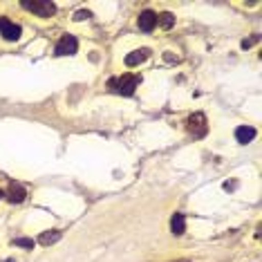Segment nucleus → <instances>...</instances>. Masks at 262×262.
<instances>
[{
    "mask_svg": "<svg viewBox=\"0 0 262 262\" xmlns=\"http://www.w3.org/2000/svg\"><path fill=\"white\" fill-rule=\"evenodd\" d=\"M139 76L137 74H121V76H115V79L108 81V88L110 92L115 94H123V97H130V94H135V90L139 88Z\"/></svg>",
    "mask_w": 262,
    "mask_h": 262,
    "instance_id": "f257e3e1",
    "label": "nucleus"
},
{
    "mask_svg": "<svg viewBox=\"0 0 262 262\" xmlns=\"http://www.w3.org/2000/svg\"><path fill=\"white\" fill-rule=\"evenodd\" d=\"M23 5V9H27V11H32V14H36L40 16V18H50V16H54V3H45V0H25V3H20Z\"/></svg>",
    "mask_w": 262,
    "mask_h": 262,
    "instance_id": "f03ea898",
    "label": "nucleus"
},
{
    "mask_svg": "<svg viewBox=\"0 0 262 262\" xmlns=\"http://www.w3.org/2000/svg\"><path fill=\"white\" fill-rule=\"evenodd\" d=\"M79 50V40H76L72 34H65V36L56 43V56H70V54H74V52Z\"/></svg>",
    "mask_w": 262,
    "mask_h": 262,
    "instance_id": "7ed1b4c3",
    "label": "nucleus"
},
{
    "mask_svg": "<svg viewBox=\"0 0 262 262\" xmlns=\"http://www.w3.org/2000/svg\"><path fill=\"white\" fill-rule=\"evenodd\" d=\"M20 32V25H14L9 18H0V34H3L5 40H18Z\"/></svg>",
    "mask_w": 262,
    "mask_h": 262,
    "instance_id": "20e7f679",
    "label": "nucleus"
},
{
    "mask_svg": "<svg viewBox=\"0 0 262 262\" xmlns=\"http://www.w3.org/2000/svg\"><path fill=\"white\" fill-rule=\"evenodd\" d=\"M188 130L193 133V137H204L206 135V117L198 112L188 119Z\"/></svg>",
    "mask_w": 262,
    "mask_h": 262,
    "instance_id": "39448f33",
    "label": "nucleus"
},
{
    "mask_svg": "<svg viewBox=\"0 0 262 262\" xmlns=\"http://www.w3.org/2000/svg\"><path fill=\"white\" fill-rule=\"evenodd\" d=\"M155 27H157V14L150 11V9L141 11L139 14V29L141 32H152Z\"/></svg>",
    "mask_w": 262,
    "mask_h": 262,
    "instance_id": "423d86ee",
    "label": "nucleus"
},
{
    "mask_svg": "<svg viewBox=\"0 0 262 262\" xmlns=\"http://www.w3.org/2000/svg\"><path fill=\"white\" fill-rule=\"evenodd\" d=\"M148 56H150V50H146V47H144V50H137V52H133V54H128V56H126V65H128V68L141 65Z\"/></svg>",
    "mask_w": 262,
    "mask_h": 262,
    "instance_id": "0eeeda50",
    "label": "nucleus"
},
{
    "mask_svg": "<svg viewBox=\"0 0 262 262\" xmlns=\"http://www.w3.org/2000/svg\"><path fill=\"white\" fill-rule=\"evenodd\" d=\"M25 198H27V190L23 188L20 184H11V188H9V193H7V200L11 202V204H20Z\"/></svg>",
    "mask_w": 262,
    "mask_h": 262,
    "instance_id": "6e6552de",
    "label": "nucleus"
},
{
    "mask_svg": "<svg viewBox=\"0 0 262 262\" xmlns=\"http://www.w3.org/2000/svg\"><path fill=\"white\" fill-rule=\"evenodd\" d=\"M253 137H255V128L251 126H240L235 130V139L240 144H249V141H253Z\"/></svg>",
    "mask_w": 262,
    "mask_h": 262,
    "instance_id": "1a4fd4ad",
    "label": "nucleus"
},
{
    "mask_svg": "<svg viewBox=\"0 0 262 262\" xmlns=\"http://www.w3.org/2000/svg\"><path fill=\"white\" fill-rule=\"evenodd\" d=\"M170 231L175 235H182L184 231H186V220H184L182 213H175V215L170 217Z\"/></svg>",
    "mask_w": 262,
    "mask_h": 262,
    "instance_id": "9d476101",
    "label": "nucleus"
},
{
    "mask_svg": "<svg viewBox=\"0 0 262 262\" xmlns=\"http://www.w3.org/2000/svg\"><path fill=\"white\" fill-rule=\"evenodd\" d=\"M157 23H159V25H162L164 29H170V27H172V23H175V16L168 14V11H164V14H159V16H157Z\"/></svg>",
    "mask_w": 262,
    "mask_h": 262,
    "instance_id": "9b49d317",
    "label": "nucleus"
},
{
    "mask_svg": "<svg viewBox=\"0 0 262 262\" xmlns=\"http://www.w3.org/2000/svg\"><path fill=\"white\" fill-rule=\"evenodd\" d=\"M58 237H61V231H47L40 235V244H54Z\"/></svg>",
    "mask_w": 262,
    "mask_h": 262,
    "instance_id": "f8f14e48",
    "label": "nucleus"
},
{
    "mask_svg": "<svg viewBox=\"0 0 262 262\" xmlns=\"http://www.w3.org/2000/svg\"><path fill=\"white\" fill-rule=\"evenodd\" d=\"M14 244L16 247H23V249H34V240H29V237H18Z\"/></svg>",
    "mask_w": 262,
    "mask_h": 262,
    "instance_id": "ddd939ff",
    "label": "nucleus"
},
{
    "mask_svg": "<svg viewBox=\"0 0 262 262\" xmlns=\"http://www.w3.org/2000/svg\"><path fill=\"white\" fill-rule=\"evenodd\" d=\"M88 16H90V14H88V11H79V14H76V20H81V18H88Z\"/></svg>",
    "mask_w": 262,
    "mask_h": 262,
    "instance_id": "4468645a",
    "label": "nucleus"
},
{
    "mask_svg": "<svg viewBox=\"0 0 262 262\" xmlns=\"http://www.w3.org/2000/svg\"><path fill=\"white\" fill-rule=\"evenodd\" d=\"M177 262H188V260H177Z\"/></svg>",
    "mask_w": 262,
    "mask_h": 262,
    "instance_id": "2eb2a0df",
    "label": "nucleus"
}]
</instances>
